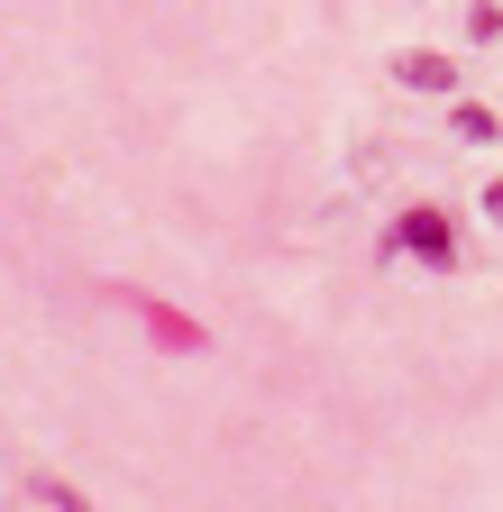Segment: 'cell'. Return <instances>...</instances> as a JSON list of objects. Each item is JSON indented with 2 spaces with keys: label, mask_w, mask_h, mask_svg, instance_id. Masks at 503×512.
Segmentation results:
<instances>
[{
  "label": "cell",
  "mask_w": 503,
  "mask_h": 512,
  "mask_svg": "<svg viewBox=\"0 0 503 512\" xmlns=\"http://www.w3.org/2000/svg\"><path fill=\"white\" fill-rule=\"evenodd\" d=\"M467 37H503V0H476V10H467Z\"/></svg>",
  "instance_id": "cell-5"
},
{
  "label": "cell",
  "mask_w": 503,
  "mask_h": 512,
  "mask_svg": "<svg viewBox=\"0 0 503 512\" xmlns=\"http://www.w3.org/2000/svg\"><path fill=\"white\" fill-rule=\"evenodd\" d=\"M394 83H412V92H430V101H449V92H458V64L430 55V46H403V55H394Z\"/></svg>",
  "instance_id": "cell-2"
},
{
  "label": "cell",
  "mask_w": 503,
  "mask_h": 512,
  "mask_svg": "<svg viewBox=\"0 0 503 512\" xmlns=\"http://www.w3.org/2000/svg\"><path fill=\"white\" fill-rule=\"evenodd\" d=\"M485 211H494V220H503V183H485Z\"/></svg>",
  "instance_id": "cell-6"
},
{
  "label": "cell",
  "mask_w": 503,
  "mask_h": 512,
  "mask_svg": "<svg viewBox=\"0 0 503 512\" xmlns=\"http://www.w3.org/2000/svg\"><path fill=\"white\" fill-rule=\"evenodd\" d=\"M449 119H458V138H476V147H494V110H485V101H458Z\"/></svg>",
  "instance_id": "cell-4"
},
{
  "label": "cell",
  "mask_w": 503,
  "mask_h": 512,
  "mask_svg": "<svg viewBox=\"0 0 503 512\" xmlns=\"http://www.w3.org/2000/svg\"><path fill=\"white\" fill-rule=\"evenodd\" d=\"M394 247L421 256V266H458V229L439 220V211H403V220H394Z\"/></svg>",
  "instance_id": "cell-1"
},
{
  "label": "cell",
  "mask_w": 503,
  "mask_h": 512,
  "mask_svg": "<svg viewBox=\"0 0 503 512\" xmlns=\"http://www.w3.org/2000/svg\"><path fill=\"white\" fill-rule=\"evenodd\" d=\"M28 494H37V503H55V512H101V503H92L83 485H65V476H28Z\"/></svg>",
  "instance_id": "cell-3"
}]
</instances>
